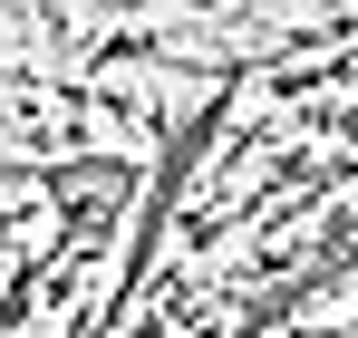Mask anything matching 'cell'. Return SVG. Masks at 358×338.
I'll use <instances>...</instances> for the list:
<instances>
[{"label": "cell", "instance_id": "cell-2", "mask_svg": "<svg viewBox=\"0 0 358 338\" xmlns=\"http://www.w3.org/2000/svg\"><path fill=\"white\" fill-rule=\"evenodd\" d=\"M339 126H349V135H358V107H349V116H339Z\"/></svg>", "mask_w": 358, "mask_h": 338}, {"label": "cell", "instance_id": "cell-1", "mask_svg": "<svg viewBox=\"0 0 358 338\" xmlns=\"http://www.w3.org/2000/svg\"><path fill=\"white\" fill-rule=\"evenodd\" d=\"M29 184L97 203V193H126V184H136V165H126V155H87V165H29Z\"/></svg>", "mask_w": 358, "mask_h": 338}, {"label": "cell", "instance_id": "cell-3", "mask_svg": "<svg viewBox=\"0 0 358 338\" xmlns=\"http://www.w3.org/2000/svg\"><path fill=\"white\" fill-rule=\"evenodd\" d=\"M339 338H358V319H349V329H339Z\"/></svg>", "mask_w": 358, "mask_h": 338}]
</instances>
